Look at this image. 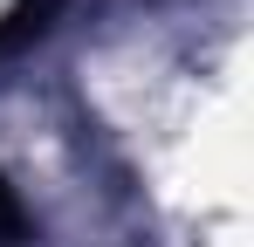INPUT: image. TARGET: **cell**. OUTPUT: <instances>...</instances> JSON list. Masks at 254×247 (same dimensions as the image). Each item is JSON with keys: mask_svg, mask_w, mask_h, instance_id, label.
Returning <instances> with one entry per match:
<instances>
[{"mask_svg": "<svg viewBox=\"0 0 254 247\" xmlns=\"http://www.w3.org/2000/svg\"><path fill=\"white\" fill-rule=\"evenodd\" d=\"M21 234H28V213H21V199H14V185L0 179V247L21 241Z\"/></svg>", "mask_w": 254, "mask_h": 247, "instance_id": "2", "label": "cell"}, {"mask_svg": "<svg viewBox=\"0 0 254 247\" xmlns=\"http://www.w3.org/2000/svg\"><path fill=\"white\" fill-rule=\"evenodd\" d=\"M55 7H62V0H14V7L0 14V55H14V48L42 41L48 28H55Z\"/></svg>", "mask_w": 254, "mask_h": 247, "instance_id": "1", "label": "cell"}]
</instances>
